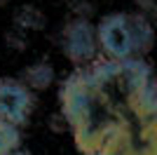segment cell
Segmentation results:
<instances>
[{
  "label": "cell",
  "instance_id": "obj_1",
  "mask_svg": "<svg viewBox=\"0 0 157 155\" xmlns=\"http://www.w3.org/2000/svg\"><path fill=\"white\" fill-rule=\"evenodd\" d=\"M59 106L78 153L157 155V75L143 57L78 66Z\"/></svg>",
  "mask_w": 157,
  "mask_h": 155
},
{
  "label": "cell",
  "instance_id": "obj_4",
  "mask_svg": "<svg viewBox=\"0 0 157 155\" xmlns=\"http://www.w3.org/2000/svg\"><path fill=\"white\" fill-rule=\"evenodd\" d=\"M63 54L71 59L75 66H87L96 61L98 54V35H96V26H92L87 19H73L68 21L63 31Z\"/></svg>",
  "mask_w": 157,
  "mask_h": 155
},
{
  "label": "cell",
  "instance_id": "obj_2",
  "mask_svg": "<svg viewBox=\"0 0 157 155\" xmlns=\"http://www.w3.org/2000/svg\"><path fill=\"white\" fill-rule=\"evenodd\" d=\"M98 47L110 59L145 57L155 47V31L143 14L110 12L96 24Z\"/></svg>",
  "mask_w": 157,
  "mask_h": 155
},
{
  "label": "cell",
  "instance_id": "obj_6",
  "mask_svg": "<svg viewBox=\"0 0 157 155\" xmlns=\"http://www.w3.org/2000/svg\"><path fill=\"white\" fill-rule=\"evenodd\" d=\"M19 143H21L19 127L0 117V155H10L12 150L19 148Z\"/></svg>",
  "mask_w": 157,
  "mask_h": 155
},
{
  "label": "cell",
  "instance_id": "obj_3",
  "mask_svg": "<svg viewBox=\"0 0 157 155\" xmlns=\"http://www.w3.org/2000/svg\"><path fill=\"white\" fill-rule=\"evenodd\" d=\"M35 99L33 92L21 78H0V117L7 122L21 125L28 122Z\"/></svg>",
  "mask_w": 157,
  "mask_h": 155
},
{
  "label": "cell",
  "instance_id": "obj_7",
  "mask_svg": "<svg viewBox=\"0 0 157 155\" xmlns=\"http://www.w3.org/2000/svg\"><path fill=\"white\" fill-rule=\"evenodd\" d=\"M10 155H24V153H21V150L17 148V150H12V153H10Z\"/></svg>",
  "mask_w": 157,
  "mask_h": 155
},
{
  "label": "cell",
  "instance_id": "obj_8",
  "mask_svg": "<svg viewBox=\"0 0 157 155\" xmlns=\"http://www.w3.org/2000/svg\"><path fill=\"white\" fill-rule=\"evenodd\" d=\"M5 2H7V0H0V5H5Z\"/></svg>",
  "mask_w": 157,
  "mask_h": 155
},
{
  "label": "cell",
  "instance_id": "obj_5",
  "mask_svg": "<svg viewBox=\"0 0 157 155\" xmlns=\"http://www.w3.org/2000/svg\"><path fill=\"white\" fill-rule=\"evenodd\" d=\"M21 80H24L31 89H47V87H52V82H54V68H52V64H47V61L33 64L24 71Z\"/></svg>",
  "mask_w": 157,
  "mask_h": 155
}]
</instances>
